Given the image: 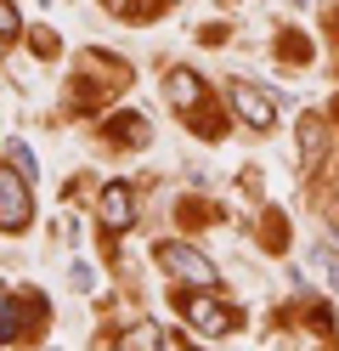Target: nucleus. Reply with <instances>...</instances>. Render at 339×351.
<instances>
[{
  "label": "nucleus",
  "mask_w": 339,
  "mask_h": 351,
  "mask_svg": "<svg viewBox=\"0 0 339 351\" xmlns=\"http://www.w3.org/2000/svg\"><path fill=\"white\" fill-rule=\"evenodd\" d=\"M164 85H170V97H175V108H181V114H198V102H203V80H198L192 69H175Z\"/></svg>",
  "instance_id": "nucleus-6"
},
{
  "label": "nucleus",
  "mask_w": 339,
  "mask_h": 351,
  "mask_svg": "<svg viewBox=\"0 0 339 351\" xmlns=\"http://www.w3.org/2000/svg\"><path fill=\"white\" fill-rule=\"evenodd\" d=\"M12 34H17V6H12V0H0V51L12 46Z\"/></svg>",
  "instance_id": "nucleus-10"
},
{
  "label": "nucleus",
  "mask_w": 339,
  "mask_h": 351,
  "mask_svg": "<svg viewBox=\"0 0 339 351\" xmlns=\"http://www.w3.org/2000/svg\"><path fill=\"white\" fill-rule=\"evenodd\" d=\"M323 147H328V125L323 119H300V165L305 170L323 165Z\"/></svg>",
  "instance_id": "nucleus-7"
},
{
  "label": "nucleus",
  "mask_w": 339,
  "mask_h": 351,
  "mask_svg": "<svg viewBox=\"0 0 339 351\" xmlns=\"http://www.w3.org/2000/svg\"><path fill=\"white\" fill-rule=\"evenodd\" d=\"M12 165H17L23 176H29V182H34V176H40V165H34V153L23 147V142H12Z\"/></svg>",
  "instance_id": "nucleus-12"
},
{
  "label": "nucleus",
  "mask_w": 339,
  "mask_h": 351,
  "mask_svg": "<svg viewBox=\"0 0 339 351\" xmlns=\"http://www.w3.org/2000/svg\"><path fill=\"white\" fill-rule=\"evenodd\" d=\"M102 221H108L113 232H125V227L136 221V204H130V187H125V182L102 187Z\"/></svg>",
  "instance_id": "nucleus-5"
},
{
  "label": "nucleus",
  "mask_w": 339,
  "mask_h": 351,
  "mask_svg": "<svg viewBox=\"0 0 339 351\" xmlns=\"http://www.w3.org/2000/svg\"><path fill=\"white\" fill-rule=\"evenodd\" d=\"M108 130H119V136H130V142H147V125L136 119V114H125V119H113Z\"/></svg>",
  "instance_id": "nucleus-11"
},
{
  "label": "nucleus",
  "mask_w": 339,
  "mask_h": 351,
  "mask_svg": "<svg viewBox=\"0 0 339 351\" xmlns=\"http://www.w3.org/2000/svg\"><path fill=\"white\" fill-rule=\"evenodd\" d=\"M181 312H187V323L198 328V335H232L238 328V312L221 306L215 295H181Z\"/></svg>",
  "instance_id": "nucleus-4"
},
{
  "label": "nucleus",
  "mask_w": 339,
  "mask_h": 351,
  "mask_svg": "<svg viewBox=\"0 0 339 351\" xmlns=\"http://www.w3.org/2000/svg\"><path fill=\"white\" fill-rule=\"evenodd\" d=\"M158 267L181 283H203V289L215 283V261H203L192 244H158Z\"/></svg>",
  "instance_id": "nucleus-2"
},
{
  "label": "nucleus",
  "mask_w": 339,
  "mask_h": 351,
  "mask_svg": "<svg viewBox=\"0 0 339 351\" xmlns=\"http://www.w3.org/2000/svg\"><path fill=\"white\" fill-rule=\"evenodd\" d=\"M29 176H23L17 165H0V232H17V227H29Z\"/></svg>",
  "instance_id": "nucleus-1"
},
{
  "label": "nucleus",
  "mask_w": 339,
  "mask_h": 351,
  "mask_svg": "<svg viewBox=\"0 0 339 351\" xmlns=\"http://www.w3.org/2000/svg\"><path fill=\"white\" fill-rule=\"evenodd\" d=\"M311 267L323 272V283H328V289L339 295V255H334L328 244H316V250H311Z\"/></svg>",
  "instance_id": "nucleus-9"
},
{
  "label": "nucleus",
  "mask_w": 339,
  "mask_h": 351,
  "mask_svg": "<svg viewBox=\"0 0 339 351\" xmlns=\"http://www.w3.org/2000/svg\"><path fill=\"white\" fill-rule=\"evenodd\" d=\"M232 114L249 130H271V125H277V102H271V91H260V85L232 80Z\"/></svg>",
  "instance_id": "nucleus-3"
},
{
  "label": "nucleus",
  "mask_w": 339,
  "mask_h": 351,
  "mask_svg": "<svg viewBox=\"0 0 339 351\" xmlns=\"http://www.w3.org/2000/svg\"><path fill=\"white\" fill-rule=\"evenodd\" d=\"M17 328H23V300L6 289V283H0V340H12Z\"/></svg>",
  "instance_id": "nucleus-8"
}]
</instances>
